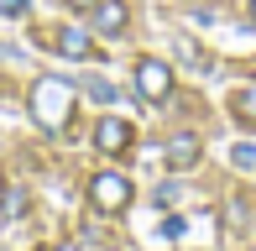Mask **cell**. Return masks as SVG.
<instances>
[{
  "label": "cell",
  "mask_w": 256,
  "mask_h": 251,
  "mask_svg": "<svg viewBox=\"0 0 256 251\" xmlns=\"http://www.w3.org/2000/svg\"><path fill=\"white\" fill-rule=\"evenodd\" d=\"M32 120H37L42 131H63V126L74 120V84L58 78V74L37 78V84H32Z\"/></svg>",
  "instance_id": "cell-1"
},
{
  "label": "cell",
  "mask_w": 256,
  "mask_h": 251,
  "mask_svg": "<svg viewBox=\"0 0 256 251\" xmlns=\"http://www.w3.org/2000/svg\"><path fill=\"white\" fill-rule=\"evenodd\" d=\"M89 204H94L100 214H126V210H131V178L115 173V168L94 173V178H89Z\"/></svg>",
  "instance_id": "cell-2"
},
{
  "label": "cell",
  "mask_w": 256,
  "mask_h": 251,
  "mask_svg": "<svg viewBox=\"0 0 256 251\" xmlns=\"http://www.w3.org/2000/svg\"><path fill=\"white\" fill-rule=\"evenodd\" d=\"M136 89H142V100L162 105V100L172 94V68L162 58H142V63H136Z\"/></svg>",
  "instance_id": "cell-3"
},
{
  "label": "cell",
  "mask_w": 256,
  "mask_h": 251,
  "mask_svg": "<svg viewBox=\"0 0 256 251\" xmlns=\"http://www.w3.org/2000/svg\"><path fill=\"white\" fill-rule=\"evenodd\" d=\"M94 146H100L104 157H126V152L136 146V136H131V126H126L120 116H104V120L94 126Z\"/></svg>",
  "instance_id": "cell-4"
},
{
  "label": "cell",
  "mask_w": 256,
  "mask_h": 251,
  "mask_svg": "<svg viewBox=\"0 0 256 251\" xmlns=\"http://www.w3.org/2000/svg\"><path fill=\"white\" fill-rule=\"evenodd\" d=\"M126 21H131V6H126V0H100V6L89 10V32H100V37H120Z\"/></svg>",
  "instance_id": "cell-5"
},
{
  "label": "cell",
  "mask_w": 256,
  "mask_h": 251,
  "mask_svg": "<svg viewBox=\"0 0 256 251\" xmlns=\"http://www.w3.org/2000/svg\"><path fill=\"white\" fill-rule=\"evenodd\" d=\"M199 162H204L199 136H194V131H178V136L168 142V168H172V173H194Z\"/></svg>",
  "instance_id": "cell-6"
},
{
  "label": "cell",
  "mask_w": 256,
  "mask_h": 251,
  "mask_svg": "<svg viewBox=\"0 0 256 251\" xmlns=\"http://www.w3.org/2000/svg\"><path fill=\"white\" fill-rule=\"evenodd\" d=\"M52 48L63 52V58H89V52H94V37H89V26H84V21H68V26H58Z\"/></svg>",
  "instance_id": "cell-7"
},
{
  "label": "cell",
  "mask_w": 256,
  "mask_h": 251,
  "mask_svg": "<svg viewBox=\"0 0 256 251\" xmlns=\"http://www.w3.org/2000/svg\"><path fill=\"white\" fill-rule=\"evenodd\" d=\"M172 48H178V52H183V58H188L194 68H209V58L199 52V42H194V37H172Z\"/></svg>",
  "instance_id": "cell-8"
},
{
  "label": "cell",
  "mask_w": 256,
  "mask_h": 251,
  "mask_svg": "<svg viewBox=\"0 0 256 251\" xmlns=\"http://www.w3.org/2000/svg\"><path fill=\"white\" fill-rule=\"evenodd\" d=\"M89 100H100V105H115V84H104V78H89Z\"/></svg>",
  "instance_id": "cell-9"
},
{
  "label": "cell",
  "mask_w": 256,
  "mask_h": 251,
  "mask_svg": "<svg viewBox=\"0 0 256 251\" xmlns=\"http://www.w3.org/2000/svg\"><path fill=\"white\" fill-rule=\"evenodd\" d=\"M236 116L256 120V89H240V94H236Z\"/></svg>",
  "instance_id": "cell-10"
},
{
  "label": "cell",
  "mask_w": 256,
  "mask_h": 251,
  "mask_svg": "<svg viewBox=\"0 0 256 251\" xmlns=\"http://www.w3.org/2000/svg\"><path fill=\"white\" fill-rule=\"evenodd\" d=\"M230 230H246V199H230Z\"/></svg>",
  "instance_id": "cell-11"
},
{
  "label": "cell",
  "mask_w": 256,
  "mask_h": 251,
  "mask_svg": "<svg viewBox=\"0 0 256 251\" xmlns=\"http://www.w3.org/2000/svg\"><path fill=\"white\" fill-rule=\"evenodd\" d=\"M0 204H6V214H21V210H26V194L10 188V194H0Z\"/></svg>",
  "instance_id": "cell-12"
},
{
  "label": "cell",
  "mask_w": 256,
  "mask_h": 251,
  "mask_svg": "<svg viewBox=\"0 0 256 251\" xmlns=\"http://www.w3.org/2000/svg\"><path fill=\"white\" fill-rule=\"evenodd\" d=\"M32 0H0V16H26Z\"/></svg>",
  "instance_id": "cell-13"
},
{
  "label": "cell",
  "mask_w": 256,
  "mask_h": 251,
  "mask_svg": "<svg viewBox=\"0 0 256 251\" xmlns=\"http://www.w3.org/2000/svg\"><path fill=\"white\" fill-rule=\"evenodd\" d=\"M162 236H168V241H178V236H183V214H172V220H162Z\"/></svg>",
  "instance_id": "cell-14"
},
{
  "label": "cell",
  "mask_w": 256,
  "mask_h": 251,
  "mask_svg": "<svg viewBox=\"0 0 256 251\" xmlns=\"http://www.w3.org/2000/svg\"><path fill=\"white\" fill-rule=\"evenodd\" d=\"M236 162H240V168H251V162H256V146H240V152H236Z\"/></svg>",
  "instance_id": "cell-15"
},
{
  "label": "cell",
  "mask_w": 256,
  "mask_h": 251,
  "mask_svg": "<svg viewBox=\"0 0 256 251\" xmlns=\"http://www.w3.org/2000/svg\"><path fill=\"white\" fill-rule=\"evenodd\" d=\"M68 6H74V10H94L100 0H68Z\"/></svg>",
  "instance_id": "cell-16"
},
{
  "label": "cell",
  "mask_w": 256,
  "mask_h": 251,
  "mask_svg": "<svg viewBox=\"0 0 256 251\" xmlns=\"http://www.w3.org/2000/svg\"><path fill=\"white\" fill-rule=\"evenodd\" d=\"M58 251H78V246H74V241H63V246H58Z\"/></svg>",
  "instance_id": "cell-17"
},
{
  "label": "cell",
  "mask_w": 256,
  "mask_h": 251,
  "mask_svg": "<svg viewBox=\"0 0 256 251\" xmlns=\"http://www.w3.org/2000/svg\"><path fill=\"white\" fill-rule=\"evenodd\" d=\"M0 194H6V173H0Z\"/></svg>",
  "instance_id": "cell-18"
},
{
  "label": "cell",
  "mask_w": 256,
  "mask_h": 251,
  "mask_svg": "<svg viewBox=\"0 0 256 251\" xmlns=\"http://www.w3.org/2000/svg\"><path fill=\"white\" fill-rule=\"evenodd\" d=\"M251 21H256V0H251Z\"/></svg>",
  "instance_id": "cell-19"
}]
</instances>
